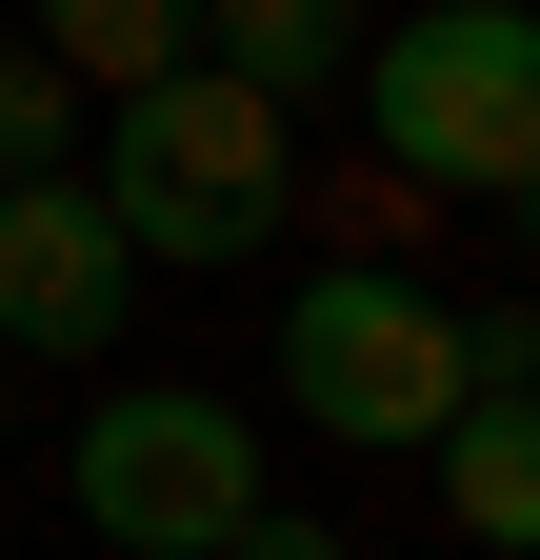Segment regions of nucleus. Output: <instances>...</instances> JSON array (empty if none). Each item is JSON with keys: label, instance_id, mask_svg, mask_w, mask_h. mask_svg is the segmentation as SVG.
Instances as JSON below:
<instances>
[{"label": "nucleus", "instance_id": "nucleus-7", "mask_svg": "<svg viewBox=\"0 0 540 560\" xmlns=\"http://www.w3.org/2000/svg\"><path fill=\"white\" fill-rule=\"evenodd\" d=\"M200 21H221V81H260L281 120H301V81L361 60V0H200Z\"/></svg>", "mask_w": 540, "mask_h": 560}, {"label": "nucleus", "instance_id": "nucleus-4", "mask_svg": "<svg viewBox=\"0 0 540 560\" xmlns=\"http://www.w3.org/2000/svg\"><path fill=\"white\" fill-rule=\"evenodd\" d=\"M281 400L320 420V441H441L460 420V320L421 301V280H380V260H320L281 301Z\"/></svg>", "mask_w": 540, "mask_h": 560}, {"label": "nucleus", "instance_id": "nucleus-10", "mask_svg": "<svg viewBox=\"0 0 540 560\" xmlns=\"http://www.w3.org/2000/svg\"><path fill=\"white\" fill-rule=\"evenodd\" d=\"M221 560H341V540H320V521H281V501H260V521H240Z\"/></svg>", "mask_w": 540, "mask_h": 560}, {"label": "nucleus", "instance_id": "nucleus-3", "mask_svg": "<svg viewBox=\"0 0 540 560\" xmlns=\"http://www.w3.org/2000/svg\"><path fill=\"white\" fill-rule=\"evenodd\" d=\"M60 480H81V521H101L120 560H221V540L260 521V441H240V400H180V381L81 400Z\"/></svg>", "mask_w": 540, "mask_h": 560}, {"label": "nucleus", "instance_id": "nucleus-6", "mask_svg": "<svg viewBox=\"0 0 540 560\" xmlns=\"http://www.w3.org/2000/svg\"><path fill=\"white\" fill-rule=\"evenodd\" d=\"M441 501H460V540H481V560L540 540V420H520V400H460V420H441Z\"/></svg>", "mask_w": 540, "mask_h": 560}, {"label": "nucleus", "instance_id": "nucleus-5", "mask_svg": "<svg viewBox=\"0 0 540 560\" xmlns=\"http://www.w3.org/2000/svg\"><path fill=\"white\" fill-rule=\"evenodd\" d=\"M120 221L81 180H0V340H40V361H101V320H120Z\"/></svg>", "mask_w": 540, "mask_h": 560}, {"label": "nucleus", "instance_id": "nucleus-9", "mask_svg": "<svg viewBox=\"0 0 540 560\" xmlns=\"http://www.w3.org/2000/svg\"><path fill=\"white\" fill-rule=\"evenodd\" d=\"M60 140H81V81L40 40H0V180H60Z\"/></svg>", "mask_w": 540, "mask_h": 560}, {"label": "nucleus", "instance_id": "nucleus-1", "mask_svg": "<svg viewBox=\"0 0 540 560\" xmlns=\"http://www.w3.org/2000/svg\"><path fill=\"white\" fill-rule=\"evenodd\" d=\"M281 200H301V120L260 101V81H221V60H161V81L101 120V221H120V260H260Z\"/></svg>", "mask_w": 540, "mask_h": 560}, {"label": "nucleus", "instance_id": "nucleus-2", "mask_svg": "<svg viewBox=\"0 0 540 560\" xmlns=\"http://www.w3.org/2000/svg\"><path fill=\"white\" fill-rule=\"evenodd\" d=\"M341 81H361V140L400 180H460V200L540 180V40H520V0H441V21L361 40Z\"/></svg>", "mask_w": 540, "mask_h": 560}, {"label": "nucleus", "instance_id": "nucleus-8", "mask_svg": "<svg viewBox=\"0 0 540 560\" xmlns=\"http://www.w3.org/2000/svg\"><path fill=\"white\" fill-rule=\"evenodd\" d=\"M180 40H200V0H40V60L60 81H120V101H141Z\"/></svg>", "mask_w": 540, "mask_h": 560}]
</instances>
